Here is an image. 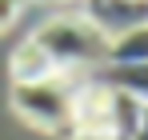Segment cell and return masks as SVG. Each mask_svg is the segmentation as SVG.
<instances>
[{
	"label": "cell",
	"mask_w": 148,
	"mask_h": 140,
	"mask_svg": "<svg viewBox=\"0 0 148 140\" xmlns=\"http://www.w3.org/2000/svg\"><path fill=\"white\" fill-rule=\"evenodd\" d=\"M76 72H52L44 80L12 84V108L32 124L56 136L72 132V96H76Z\"/></svg>",
	"instance_id": "2"
},
{
	"label": "cell",
	"mask_w": 148,
	"mask_h": 140,
	"mask_svg": "<svg viewBox=\"0 0 148 140\" xmlns=\"http://www.w3.org/2000/svg\"><path fill=\"white\" fill-rule=\"evenodd\" d=\"M8 72H12V84H28V80H44V76H52L56 68H52L48 52L36 44L32 36H28V40H20V44L12 48Z\"/></svg>",
	"instance_id": "6"
},
{
	"label": "cell",
	"mask_w": 148,
	"mask_h": 140,
	"mask_svg": "<svg viewBox=\"0 0 148 140\" xmlns=\"http://www.w3.org/2000/svg\"><path fill=\"white\" fill-rule=\"evenodd\" d=\"M92 76L100 84L116 88V92L136 96L140 104L148 100V60H136V64H100V68H92Z\"/></svg>",
	"instance_id": "5"
},
{
	"label": "cell",
	"mask_w": 148,
	"mask_h": 140,
	"mask_svg": "<svg viewBox=\"0 0 148 140\" xmlns=\"http://www.w3.org/2000/svg\"><path fill=\"white\" fill-rule=\"evenodd\" d=\"M132 140H148V100L140 104V116H136V128H132Z\"/></svg>",
	"instance_id": "10"
},
{
	"label": "cell",
	"mask_w": 148,
	"mask_h": 140,
	"mask_svg": "<svg viewBox=\"0 0 148 140\" xmlns=\"http://www.w3.org/2000/svg\"><path fill=\"white\" fill-rule=\"evenodd\" d=\"M20 12H24V0H0V32L20 20Z\"/></svg>",
	"instance_id": "9"
},
{
	"label": "cell",
	"mask_w": 148,
	"mask_h": 140,
	"mask_svg": "<svg viewBox=\"0 0 148 140\" xmlns=\"http://www.w3.org/2000/svg\"><path fill=\"white\" fill-rule=\"evenodd\" d=\"M84 4V20L96 24L100 32L112 40L136 24H148V0H80Z\"/></svg>",
	"instance_id": "4"
},
{
	"label": "cell",
	"mask_w": 148,
	"mask_h": 140,
	"mask_svg": "<svg viewBox=\"0 0 148 140\" xmlns=\"http://www.w3.org/2000/svg\"><path fill=\"white\" fill-rule=\"evenodd\" d=\"M32 40L48 52L56 72H92L108 56V36L84 16H56L32 32Z\"/></svg>",
	"instance_id": "1"
},
{
	"label": "cell",
	"mask_w": 148,
	"mask_h": 140,
	"mask_svg": "<svg viewBox=\"0 0 148 140\" xmlns=\"http://www.w3.org/2000/svg\"><path fill=\"white\" fill-rule=\"evenodd\" d=\"M72 140H112V88L96 76L80 80L72 96Z\"/></svg>",
	"instance_id": "3"
},
{
	"label": "cell",
	"mask_w": 148,
	"mask_h": 140,
	"mask_svg": "<svg viewBox=\"0 0 148 140\" xmlns=\"http://www.w3.org/2000/svg\"><path fill=\"white\" fill-rule=\"evenodd\" d=\"M136 116H140V100L112 88V140H132Z\"/></svg>",
	"instance_id": "8"
},
{
	"label": "cell",
	"mask_w": 148,
	"mask_h": 140,
	"mask_svg": "<svg viewBox=\"0 0 148 140\" xmlns=\"http://www.w3.org/2000/svg\"><path fill=\"white\" fill-rule=\"evenodd\" d=\"M136 60H148V24H136L108 40L104 64H136Z\"/></svg>",
	"instance_id": "7"
}]
</instances>
